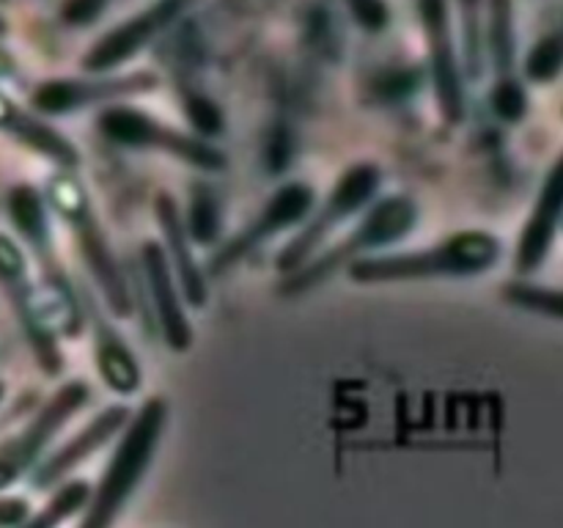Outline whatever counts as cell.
<instances>
[{
	"label": "cell",
	"mask_w": 563,
	"mask_h": 528,
	"mask_svg": "<svg viewBox=\"0 0 563 528\" xmlns=\"http://www.w3.org/2000/svg\"><path fill=\"white\" fill-rule=\"evenodd\" d=\"M3 396H5V383L0 380V402H3Z\"/></svg>",
	"instance_id": "obj_33"
},
{
	"label": "cell",
	"mask_w": 563,
	"mask_h": 528,
	"mask_svg": "<svg viewBox=\"0 0 563 528\" xmlns=\"http://www.w3.org/2000/svg\"><path fill=\"white\" fill-rule=\"evenodd\" d=\"M88 495H91L88 482L64 484V487L44 504V509L38 512V515L27 517L20 528H60L71 515H77V512L88 504Z\"/></svg>",
	"instance_id": "obj_23"
},
{
	"label": "cell",
	"mask_w": 563,
	"mask_h": 528,
	"mask_svg": "<svg viewBox=\"0 0 563 528\" xmlns=\"http://www.w3.org/2000/svg\"><path fill=\"white\" fill-rule=\"evenodd\" d=\"M47 201L55 209V215L64 220L66 229H69L77 253H80L91 278L97 280L110 314L119 319L130 317V286H126L124 273H121L119 262H115L113 248H110L108 234H104L102 223H99L97 212H93V204L82 182L71 170L58 168V174L49 176L47 182Z\"/></svg>",
	"instance_id": "obj_4"
},
{
	"label": "cell",
	"mask_w": 563,
	"mask_h": 528,
	"mask_svg": "<svg viewBox=\"0 0 563 528\" xmlns=\"http://www.w3.org/2000/svg\"><path fill=\"white\" fill-rule=\"evenodd\" d=\"M86 311L91 317L93 361H97L102 383L121 396L135 394L141 388V366H137L135 355H132L126 341L119 336V330L104 319L97 302L88 300Z\"/></svg>",
	"instance_id": "obj_19"
},
{
	"label": "cell",
	"mask_w": 563,
	"mask_h": 528,
	"mask_svg": "<svg viewBox=\"0 0 563 528\" xmlns=\"http://www.w3.org/2000/svg\"><path fill=\"white\" fill-rule=\"evenodd\" d=\"M157 86L159 77L154 72H130V75L110 77H53L33 88L31 108L44 116H66L86 105L152 94Z\"/></svg>",
	"instance_id": "obj_11"
},
{
	"label": "cell",
	"mask_w": 563,
	"mask_h": 528,
	"mask_svg": "<svg viewBox=\"0 0 563 528\" xmlns=\"http://www.w3.org/2000/svg\"><path fill=\"white\" fill-rule=\"evenodd\" d=\"M185 119L201 138L223 135L225 130L223 110H220V105L214 102V99H209L207 94H190V97L185 99Z\"/></svg>",
	"instance_id": "obj_26"
},
{
	"label": "cell",
	"mask_w": 563,
	"mask_h": 528,
	"mask_svg": "<svg viewBox=\"0 0 563 528\" xmlns=\"http://www.w3.org/2000/svg\"><path fill=\"white\" fill-rule=\"evenodd\" d=\"M346 6H350L352 16H355L357 25L363 28V31H383L385 25H388V6H385V0H346Z\"/></svg>",
	"instance_id": "obj_28"
},
{
	"label": "cell",
	"mask_w": 563,
	"mask_h": 528,
	"mask_svg": "<svg viewBox=\"0 0 563 528\" xmlns=\"http://www.w3.org/2000/svg\"><path fill=\"white\" fill-rule=\"evenodd\" d=\"M141 264L143 275H146V286L152 292L154 314H157L159 333H163L165 344L174 352H187L192 346V324L187 319L185 306H181V292L176 284V275L170 270L168 258L159 242L148 240L141 248Z\"/></svg>",
	"instance_id": "obj_15"
},
{
	"label": "cell",
	"mask_w": 563,
	"mask_h": 528,
	"mask_svg": "<svg viewBox=\"0 0 563 528\" xmlns=\"http://www.w3.org/2000/svg\"><path fill=\"white\" fill-rule=\"evenodd\" d=\"M563 220V152L559 154L553 165H550L548 176H544L542 187H539L537 204H533L531 215H528L526 226L520 231V242H517L515 267L520 275L537 273L550 256L555 234Z\"/></svg>",
	"instance_id": "obj_14"
},
{
	"label": "cell",
	"mask_w": 563,
	"mask_h": 528,
	"mask_svg": "<svg viewBox=\"0 0 563 528\" xmlns=\"http://www.w3.org/2000/svg\"><path fill=\"white\" fill-rule=\"evenodd\" d=\"M418 14L423 22V38H427L440 113L449 124H460L465 119V88H462V72L456 64L454 38H451L449 3L445 0H418Z\"/></svg>",
	"instance_id": "obj_13"
},
{
	"label": "cell",
	"mask_w": 563,
	"mask_h": 528,
	"mask_svg": "<svg viewBox=\"0 0 563 528\" xmlns=\"http://www.w3.org/2000/svg\"><path fill=\"white\" fill-rule=\"evenodd\" d=\"M0 132L20 143V146L31 148L38 157L55 163L60 170H75L80 165V152H77L69 138L60 135L55 127H49L38 116L22 110L3 91H0Z\"/></svg>",
	"instance_id": "obj_18"
},
{
	"label": "cell",
	"mask_w": 563,
	"mask_h": 528,
	"mask_svg": "<svg viewBox=\"0 0 563 528\" xmlns=\"http://www.w3.org/2000/svg\"><path fill=\"white\" fill-rule=\"evenodd\" d=\"M31 517V504L22 495L0 498V528H20Z\"/></svg>",
	"instance_id": "obj_30"
},
{
	"label": "cell",
	"mask_w": 563,
	"mask_h": 528,
	"mask_svg": "<svg viewBox=\"0 0 563 528\" xmlns=\"http://www.w3.org/2000/svg\"><path fill=\"white\" fill-rule=\"evenodd\" d=\"M489 102H493L495 116H498L500 121H506V124H517V121L526 119L528 113V94L515 75L495 80Z\"/></svg>",
	"instance_id": "obj_25"
},
{
	"label": "cell",
	"mask_w": 563,
	"mask_h": 528,
	"mask_svg": "<svg viewBox=\"0 0 563 528\" xmlns=\"http://www.w3.org/2000/svg\"><path fill=\"white\" fill-rule=\"evenodd\" d=\"M462 9V33H465L467 75H482V0H456Z\"/></svg>",
	"instance_id": "obj_27"
},
{
	"label": "cell",
	"mask_w": 563,
	"mask_h": 528,
	"mask_svg": "<svg viewBox=\"0 0 563 528\" xmlns=\"http://www.w3.org/2000/svg\"><path fill=\"white\" fill-rule=\"evenodd\" d=\"M130 407L124 405H110L104 407L99 416H93L86 427L77 435H71L58 451L47 457L44 462H38V468L33 471V490H49L60 482V479L69 476L80 462H86L88 457L97 454L104 443H108L113 435H119L121 429L130 421Z\"/></svg>",
	"instance_id": "obj_16"
},
{
	"label": "cell",
	"mask_w": 563,
	"mask_h": 528,
	"mask_svg": "<svg viewBox=\"0 0 563 528\" xmlns=\"http://www.w3.org/2000/svg\"><path fill=\"white\" fill-rule=\"evenodd\" d=\"M91 402V388L82 380H69V383L60 385L53 396L42 405V410L36 416H31V421L14 432L11 438H5L0 443V493L9 490L16 479L25 476L36 460L42 457V451L47 449L49 440L60 432V429L69 424V418L77 410Z\"/></svg>",
	"instance_id": "obj_9"
},
{
	"label": "cell",
	"mask_w": 563,
	"mask_h": 528,
	"mask_svg": "<svg viewBox=\"0 0 563 528\" xmlns=\"http://www.w3.org/2000/svg\"><path fill=\"white\" fill-rule=\"evenodd\" d=\"M97 130L108 138L110 143L124 148H152V152H163L168 157L179 160V163L192 165L198 170H223L225 154L220 148L209 146L203 138L185 135V132L174 130V127L163 124L154 116L143 113L137 108H108L99 113Z\"/></svg>",
	"instance_id": "obj_7"
},
{
	"label": "cell",
	"mask_w": 563,
	"mask_h": 528,
	"mask_svg": "<svg viewBox=\"0 0 563 528\" xmlns=\"http://www.w3.org/2000/svg\"><path fill=\"white\" fill-rule=\"evenodd\" d=\"M14 69H16L14 58H11V55L5 53V50H0V77H9V75H14Z\"/></svg>",
	"instance_id": "obj_31"
},
{
	"label": "cell",
	"mask_w": 563,
	"mask_h": 528,
	"mask_svg": "<svg viewBox=\"0 0 563 528\" xmlns=\"http://www.w3.org/2000/svg\"><path fill=\"white\" fill-rule=\"evenodd\" d=\"M181 220H185V231L190 242L201 248L214 245L220 240V231H223V212H220L218 193L203 185V182H196L190 187V204H187V215Z\"/></svg>",
	"instance_id": "obj_20"
},
{
	"label": "cell",
	"mask_w": 563,
	"mask_h": 528,
	"mask_svg": "<svg viewBox=\"0 0 563 528\" xmlns=\"http://www.w3.org/2000/svg\"><path fill=\"white\" fill-rule=\"evenodd\" d=\"M563 72V25L548 33L531 47L526 58V75L533 82H550Z\"/></svg>",
	"instance_id": "obj_24"
},
{
	"label": "cell",
	"mask_w": 563,
	"mask_h": 528,
	"mask_svg": "<svg viewBox=\"0 0 563 528\" xmlns=\"http://www.w3.org/2000/svg\"><path fill=\"white\" fill-rule=\"evenodd\" d=\"M504 245L484 229H465L423 251L363 256L346 267L357 284H399L427 278H471L498 264Z\"/></svg>",
	"instance_id": "obj_1"
},
{
	"label": "cell",
	"mask_w": 563,
	"mask_h": 528,
	"mask_svg": "<svg viewBox=\"0 0 563 528\" xmlns=\"http://www.w3.org/2000/svg\"><path fill=\"white\" fill-rule=\"evenodd\" d=\"M154 218H157L159 231H163V251L170 270H174L179 292L192 308H203L207 306V278H203V270L192 258V242L185 231V220H181L176 198L168 196V193H157Z\"/></svg>",
	"instance_id": "obj_17"
},
{
	"label": "cell",
	"mask_w": 563,
	"mask_h": 528,
	"mask_svg": "<svg viewBox=\"0 0 563 528\" xmlns=\"http://www.w3.org/2000/svg\"><path fill=\"white\" fill-rule=\"evenodd\" d=\"M0 292L9 300L14 319L20 322L22 336L33 352V361L47 377H58L64 372L58 336L44 322L42 295H38V286H33L31 273H27L25 251L20 248V242L11 240L3 231H0Z\"/></svg>",
	"instance_id": "obj_8"
},
{
	"label": "cell",
	"mask_w": 563,
	"mask_h": 528,
	"mask_svg": "<svg viewBox=\"0 0 563 528\" xmlns=\"http://www.w3.org/2000/svg\"><path fill=\"white\" fill-rule=\"evenodd\" d=\"M192 3L196 0H154L148 9L137 11L135 16L99 36L97 44L82 55L80 66L86 72H104L135 58L152 38H157L165 28L174 25Z\"/></svg>",
	"instance_id": "obj_12"
},
{
	"label": "cell",
	"mask_w": 563,
	"mask_h": 528,
	"mask_svg": "<svg viewBox=\"0 0 563 528\" xmlns=\"http://www.w3.org/2000/svg\"><path fill=\"white\" fill-rule=\"evenodd\" d=\"M110 0H64L60 6V20L71 28L91 25L104 9H108Z\"/></svg>",
	"instance_id": "obj_29"
},
{
	"label": "cell",
	"mask_w": 563,
	"mask_h": 528,
	"mask_svg": "<svg viewBox=\"0 0 563 528\" xmlns=\"http://www.w3.org/2000/svg\"><path fill=\"white\" fill-rule=\"evenodd\" d=\"M379 185H383V170H379L377 163L363 160V163L350 165V168L339 176V182L333 185L330 196L324 198L322 209H319V212L302 226L300 234L278 253V258H275L278 264H275V267L284 275H289L295 273V270H300L306 262H311L339 226H344L352 215H357L363 207H368V204L374 201Z\"/></svg>",
	"instance_id": "obj_6"
},
{
	"label": "cell",
	"mask_w": 563,
	"mask_h": 528,
	"mask_svg": "<svg viewBox=\"0 0 563 528\" xmlns=\"http://www.w3.org/2000/svg\"><path fill=\"white\" fill-rule=\"evenodd\" d=\"M0 3H5V0H0Z\"/></svg>",
	"instance_id": "obj_34"
},
{
	"label": "cell",
	"mask_w": 563,
	"mask_h": 528,
	"mask_svg": "<svg viewBox=\"0 0 563 528\" xmlns=\"http://www.w3.org/2000/svg\"><path fill=\"white\" fill-rule=\"evenodd\" d=\"M5 31H9V25H5V20H3V16H0V36H3Z\"/></svg>",
	"instance_id": "obj_32"
},
{
	"label": "cell",
	"mask_w": 563,
	"mask_h": 528,
	"mask_svg": "<svg viewBox=\"0 0 563 528\" xmlns=\"http://www.w3.org/2000/svg\"><path fill=\"white\" fill-rule=\"evenodd\" d=\"M416 226L418 204L412 201L410 196L379 198L372 207V212L361 220V226H357L350 237L335 242V245L328 248L324 253H317L311 262H306L300 270L286 275L278 284V295L295 297L302 295V292L317 289V286L322 284V280H328L330 275L350 267L357 258L368 256V251H377V248L394 245V242L405 240Z\"/></svg>",
	"instance_id": "obj_5"
},
{
	"label": "cell",
	"mask_w": 563,
	"mask_h": 528,
	"mask_svg": "<svg viewBox=\"0 0 563 528\" xmlns=\"http://www.w3.org/2000/svg\"><path fill=\"white\" fill-rule=\"evenodd\" d=\"M5 209H9L11 226L22 242H27L31 253L36 256L38 267H42V311L44 322L55 336H66V339H77L82 330V314L80 300H77L75 289L66 280V273L58 264V253H55L53 229L47 220V207H44L42 193L27 182H20L5 196Z\"/></svg>",
	"instance_id": "obj_3"
},
{
	"label": "cell",
	"mask_w": 563,
	"mask_h": 528,
	"mask_svg": "<svg viewBox=\"0 0 563 528\" xmlns=\"http://www.w3.org/2000/svg\"><path fill=\"white\" fill-rule=\"evenodd\" d=\"M487 38L498 80L511 77V69H515V6L511 0H489Z\"/></svg>",
	"instance_id": "obj_21"
},
{
	"label": "cell",
	"mask_w": 563,
	"mask_h": 528,
	"mask_svg": "<svg viewBox=\"0 0 563 528\" xmlns=\"http://www.w3.org/2000/svg\"><path fill=\"white\" fill-rule=\"evenodd\" d=\"M168 402L163 396H152L141 405V410L130 418L124 438L115 446L108 468L99 476L97 490H91L77 528H113L121 512L126 509L130 498L135 495L137 484L143 482L146 471L152 468L157 454L159 438L168 424Z\"/></svg>",
	"instance_id": "obj_2"
},
{
	"label": "cell",
	"mask_w": 563,
	"mask_h": 528,
	"mask_svg": "<svg viewBox=\"0 0 563 528\" xmlns=\"http://www.w3.org/2000/svg\"><path fill=\"white\" fill-rule=\"evenodd\" d=\"M504 300L520 311L539 314V317L561 319L563 322V289L553 286L528 284V280H509L504 286Z\"/></svg>",
	"instance_id": "obj_22"
},
{
	"label": "cell",
	"mask_w": 563,
	"mask_h": 528,
	"mask_svg": "<svg viewBox=\"0 0 563 528\" xmlns=\"http://www.w3.org/2000/svg\"><path fill=\"white\" fill-rule=\"evenodd\" d=\"M317 201V193L306 182H289V185L278 187V190L269 196V201L264 204L262 212L240 231V234L231 237L229 242L218 248V251L209 256V275H223L231 267L242 262L245 256H251L258 245L269 240V237L280 234V231L291 229L300 220L308 218V212L313 209Z\"/></svg>",
	"instance_id": "obj_10"
}]
</instances>
